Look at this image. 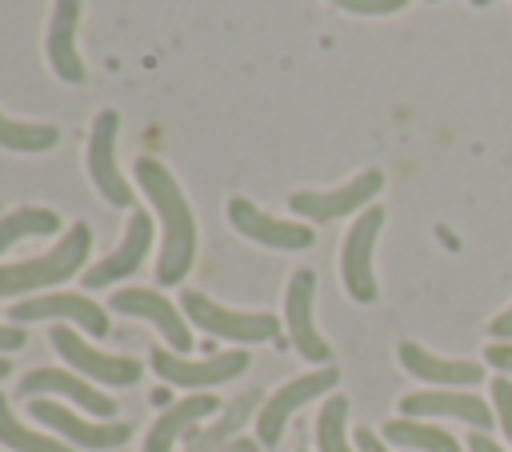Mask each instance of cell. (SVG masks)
<instances>
[{
    "label": "cell",
    "mask_w": 512,
    "mask_h": 452,
    "mask_svg": "<svg viewBox=\"0 0 512 452\" xmlns=\"http://www.w3.org/2000/svg\"><path fill=\"white\" fill-rule=\"evenodd\" d=\"M132 172H136V184L148 196L152 212L160 216L156 280L164 288H172L192 272V260H196V216H192V204H188L184 188L176 184V176L168 172V164H160L156 156H136Z\"/></svg>",
    "instance_id": "6da1fadb"
},
{
    "label": "cell",
    "mask_w": 512,
    "mask_h": 452,
    "mask_svg": "<svg viewBox=\"0 0 512 452\" xmlns=\"http://www.w3.org/2000/svg\"><path fill=\"white\" fill-rule=\"evenodd\" d=\"M92 252V228L84 220H76L48 252L32 256V260H16V264H0V296H20V292H40V288H56L68 276H76L84 268Z\"/></svg>",
    "instance_id": "7a4b0ae2"
},
{
    "label": "cell",
    "mask_w": 512,
    "mask_h": 452,
    "mask_svg": "<svg viewBox=\"0 0 512 452\" xmlns=\"http://www.w3.org/2000/svg\"><path fill=\"white\" fill-rule=\"evenodd\" d=\"M180 312L188 316L192 328H200L208 336L236 340V344H264V340H276V332H280V320L272 312L224 308L220 300H212V296H204L196 288H184L180 292Z\"/></svg>",
    "instance_id": "3957f363"
},
{
    "label": "cell",
    "mask_w": 512,
    "mask_h": 452,
    "mask_svg": "<svg viewBox=\"0 0 512 452\" xmlns=\"http://www.w3.org/2000/svg\"><path fill=\"white\" fill-rule=\"evenodd\" d=\"M28 416H32L36 424L52 428L64 444H72V448H92V452H112V448L128 444V436H132V424H124V420H88V416L64 408L60 400H52V396L28 400Z\"/></svg>",
    "instance_id": "277c9868"
},
{
    "label": "cell",
    "mask_w": 512,
    "mask_h": 452,
    "mask_svg": "<svg viewBox=\"0 0 512 452\" xmlns=\"http://www.w3.org/2000/svg\"><path fill=\"white\" fill-rule=\"evenodd\" d=\"M152 372L164 380V384H176V388H188V392H208L216 384H228L236 380L244 368H248V352L244 348H232V352H216V356H204V360H192L184 352H172V348H152L148 356Z\"/></svg>",
    "instance_id": "5b68a950"
},
{
    "label": "cell",
    "mask_w": 512,
    "mask_h": 452,
    "mask_svg": "<svg viewBox=\"0 0 512 452\" xmlns=\"http://www.w3.org/2000/svg\"><path fill=\"white\" fill-rule=\"evenodd\" d=\"M52 348L64 356V364H72L84 380L92 384H108V388H128L140 380V360L132 356H116V352H100L92 348L72 324H52Z\"/></svg>",
    "instance_id": "8992f818"
},
{
    "label": "cell",
    "mask_w": 512,
    "mask_h": 452,
    "mask_svg": "<svg viewBox=\"0 0 512 452\" xmlns=\"http://www.w3.org/2000/svg\"><path fill=\"white\" fill-rule=\"evenodd\" d=\"M380 228H384V208H380V204H368V208L356 216V224L348 228L344 248H340V280H344V292H348L356 304H372V300H376L372 252H376Z\"/></svg>",
    "instance_id": "52a82bcc"
},
{
    "label": "cell",
    "mask_w": 512,
    "mask_h": 452,
    "mask_svg": "<svg viewBox=\"0 0 512 452\" xmlns=\"http://www.w3.org/2000/svg\"><path fill=\"white\" fill-rule=\"evenodd\" d=\"M336 384H340V372H336L332 364H324V368H316V372H304V376H296V380L280 384V388L260 404V412H256V440H260L264 448L280 444L288 416H292L296 408H304L308 400H316V396L332 392Z\"/></svg>",
    "instance_id": "ba28073f"
},
{
    "label": "cell",
    "mask_w": 512,
    "mask_h": 452,
    "mask_svg": "<svg viewBox=\"0 0 512 452\" xmlns=\"http://www.w3.org/2000/svg\"><path fill=\"white\" fill-rule=\"evenodd\" d=\"M116 136H120V112L116 108L96 112V120L88 128V180L112 208H128L132 188H128V176L116 164Z\"/></svg>",
    "instance_id": "9c48e42d"
},
{
    "label": "cell",
    "mask_w": 512,
    "mask_h": 452,
    "mask_svg": "<svg viewBox=\"0 0 512 452\" xmlns=\"http://www.w3.org/2000/svg\"><path fill=\"white\" fill-rule=\"evenodd\" d=\"M380 188H384V172L364 168V172H356V176H352L348 184H340V188H328V192L300 188V192H292V196H288V208H292L296 216L312 220V224H328V220H340V216H348V212H356V208H368Z\"/></svg>",
    "instance_id": "30bf717a"
},
{
    "label": "cell",
    "mask_w": 512,
    "mask_h": 452,
    "mask_svg": "<svg viewBox=\"0 0 512 452\" xmlns=\"http://www.w3.org/2000/svg\"><path fill=\"white\" fill-rule=\"evenodd\" d=\"M8 320L12 324H32V320H64V324H76L84 332H92L96 340L108 336V312L84 296V292H40V296H28V300H16L8 308Z\"/></svg>",
    "instance_id": "8fae6325"
},
{
    "label": "cell",
    "mask_w": 512,
    "mask_h": 452,
    "mask_svg": "<svg viewBox=\"0 0 512 452\" xmlns=\"http://www.w3.org/2000/svg\"><path fill=\"white\" fill-rule=\"evenodd\" d=\"M312 304H316V272L312 268H296L288 288H284V324H288V340L292 348L312 360V364H328L332 360V348L328 340L320 336L316 328V316H312Z\"/></svg>",
    "instance_id": "7c38bea8"
},
{
    "label": "cell",
    "mask_w": 512,
    "mask_h": 452,
    "mask_svg": "<svg viewBox=\"0 0 512 452\" xmlns=\"http://www.w3.org/2000/svg\"><path fill=\"white\" fill-rule=\"evenodd\" d=\"M108 304L120 316H136V320H148L152 328H160V336L168 340L172 352H188L192 348V324H188V316L168 296H160L156 288H116Z\"/></svg>",
    "instance_id": "4fadbf2b"
},
{
    "label": "cell",
    "mask_w": 512,
    "mask_h": 452,
    "mask_svg": "<svg viewBox=\"0 0 512 452\" xmlns=\"http://www.w3.org/2000/svg\"><path fill=\"white\" fill-rule=\"evenodd\" d=\"M16 392L24 400H40V396H60V400H72L76 408L92 412L96 420H112L116 416V400L104 396L92 380H84L80 372H64V368H32L24 372V380L16 384Z\"/></svg>",
    "instance_id": "5bb4252c"
},
{
    "label": "cell",
    "mask_w": 512,
    "mask_h": 452,
    "mask_svg": "<svg viewBox=\"0 0 512 452\" xmlns=\"http://www.w3.org/2000/svg\"><path fill=\"white\" fill-rule=\"evenodd\" d=\"M228 224L248 236L252 244H264V248H280V252H300V248H312L316 232L308 224H292V220H280L264 208H256L248 196H232L228 200Z\"/></svg>",
    "instance_id": "9a60e30c"
},
{
    "label": "cell",
    "mask_w": 512,
    "mask_h": 452,
    "mask_svg": "<svg viewBox=\"0 0 512 452\" xmlns=\"http://www.w3.org/2000/svg\"><path fill=\"white\" fill-rule=\"evenodd\" d=\"M148 248H152V216H148V212H140V208H132V212H128V228H124L120 244H116L104 260H96L92 268H84V272H80L84 288H108V284H116V280L132 276V272L144 264Z\"/></svg>",
    "instance_id": "2e32d148"
},
{
    "label": "cell",
    "mask_w": 512,
    "mask_h": 452,
    "mask_svg": "<svg viewBox=\"0 0 512 452\" xmlns=\"http://www.w3.org/2000/svg\"><path fill=\"white\" fill-rule=\"evenodd\" d=\"M76 28H80V0H52V20L44 32V56L48 68L60 84H84V60L76 48Z\"/></svg>",
    "instance_id": "e0dca14e"
},
{
    "label": "cell",
    "mask_w": 512,
    "mask_h": 452,
    "mask_svg": "<svg viewBox=\"0 0 512 452\" xmlns=\"http://www.w3.org/2000/svg\"><path fill=\"white\" fill-rule=\"evenodd\" d=\"M400 412L404 416H452V420H464L472 428H492V408L472 396V392H452V388H440V392H412L400 400Z\"/></svg>",
    "instance_id": "ac0fdd59"
},
{
    "label": "cell",
    "mask_w": 512,
    "mask_h": 452,
    "mask_svg": "<svg viewBox=\"0 0 512 452\" xmlns=\"http://www.w3.org/2000/svg\"><path fill=\"white\" fill-rule=\"evenodd\" d=\"M212 412H220V396H212V392H192V396L168 404V408L156 416V424L148 428L144 452H172V444H176L196 420H204V416H212Z\"/></svg>",
    "instance_id": "d6986e66"
},
{
    "label": "cell",
    "mask_w": 512,
    "mask_h": 452,
    "mask_svg": "<svg viewBox=\"0 0 512 452\" xmlns=\"http://www.w3.org/2000/svg\"><path fill=\"white\" fill-rule=\"evenodd\" d=\"M396 352H400V364H404L412 376L428 380V384H480V380H484V368H480V364L436 356V352H428V348L416 344V340H400Z\"/></svg>",
    "instance_id": "ffe728a7"
},
{
    "label": "cell",
    "mask_w": 512,
    "mask_h": 452,
    "mask_svg": "<svg viewBox=\"0 0 512 452\" xmlns=\"http://www.w3.org/2000/svg\"><path fill=\"white\" fill-rule=\"evenodd\" d=\"M0 448H8V452H76V448L64 444L60 436L36 432V428H28L20 416H12L4 392H0Z\"/></svg>",
    "instance_id": "44dd1931"
},
{
    "label": "cell",
    "mask_w": 512,
    "mask_h": 452,
    "mask_svg": "<svg viewBox=\"0 0 512 452\" xmlns=\"http://www.w3.org/2000/svg\"><path fill=\"white\" fill-rule=\"evenodd\" d=\"M384 440H392V444H400V448H420V452H464L452 432L432 428V424L412 420V416L388 420V424H384Z\"/></svg>",
    "instance_id": "7402d4cb"
},
{
    "label": "cell",
    "mask_w": 512,
    "mask_h": 452,
    "mask_svg": "<svg viewBox=\"0 0 512 452\" xmlns=\"http://www.w3.org/2000/svg\"><path fill=\"white\" fill-rule=\"evenodd\" d=\"M60 144V128L44 120H16L0 108V148L8 152H52Z\"/></svg>",
    "instance_id": "603a6c76"
},
{
    "label": "cell",
    "mask_w": 512,
    "mask_h": 452,
    "mask_svg": "<svg viewBox=\"0 0 512 452\" xmlns=\"http://www.w3.org/2000/svg\"><path fill=\"white\" fill-rule=\"evenodd\" d=\"M56 232H60V216H56L52 208H40V204L16 208V212L0 216V256H4L12 244L28 240V236H56Z\"/></svg>",
    "instance_id": "cb8c5ba5"
},
{
    "label": "cell",
    "mask_w": 512,
    "mask_h": 452,
    "mask_svg": "<svg viewBox=\"0 0 512 452\" xmlns=\"http://www.w3.org/2000/svg\"><path fill=\"white\" fill-rule=\"evenodd\" d=\"M252 408H256V392H244V396L228 408V416H224L220 424H212L204 436H196V440L188 444V452H228V444L236 440V428L248 420Z\"/></svg>",
    "instance_id": "d4e9b609"
},
{
    "label": "cell",
    "mask_w": 512,
    "mask_h": 452,
    "mask_svg": "<svg viewBox=\"0 0 512 452\" xmlns=\"http://www.w3.org/2000/svg\"><path fill=\"white\" fill-rule=\"evenodd\" d=\"M344 424H348V396H328L316 416V448L320 452H352Z\"/></svg>",
    "instance_id": "484cf974"
},
{
    "label": "cell",
    "mask_w": 512,
    "mask_h": 452,
    "mask_svg": "<svg viewBox=\"0 0 512 452\" xmlns=\"http://www.w3.org/2000/svg\"><path fill=\"white\" fill-rule=\"evenodd\" d=\"M336 4L340 12H352V16H392L400 8H408V0H328Z\"/></svg>",
    "instance_id": "4316f807"
},
{
    "label": "cell",
    "mask_w": 512,
    "mask_h": 452,
    "mask_svg": "<svg viewBox=\"0 0 512 452\" xmlns=\"http://www.w3.org/2000/svg\"><path fill=\"white\" fill-rule=\"evenodd\" d=\"M492 400H496V420H500L504 436L512 440V380L508 376H496L492 380Z\"/></svg>",
    "instance_id": "83f0119b"
},
{
    "label": "cell",
    "mask_w": 512,
    "mask_h": 452,
    "mask_svg": "<svg viewBox=\"0 0 512 452\" xmlns=\"http://www.w3.org/2000/svg\"><path fill=\"white\" fill-rule=\"evenodd\" d=\"M484 360H488L496 372H508V376H512V344H504V340H492V344L484 348Z\"/></svg>",
    "instance_id": "f1b7e54d"
},
{
    "label": "cell",
    "mask_w": 512,
    "mask_h": 452,
    "mask_svg": "<svg viewBox=\"0 0 512 452\" xmlns=\"http://www.w3.org/2000/svg\"><path fill=\"white\" fill-rule=\"evenodd\" d=\"M28 344V332L20 324H0V352H16Z\"/></svg>",
    "instance_id": "f546056e"
},
{
    "label": "cell",
    "mask_w": 512,
    "mask_h": 452,
    "mask_svg": "<svg viewBox=\"0 0 512 452\" xmlns=\"http://www.w3.org/2000/svg\"><path fill=\"white\" fill-rule=\"evenodd\" d=\"M356 448H360V452H388L384 440H380L372 428H360V432H356Z\"/></svg>",
    "instance_id": "4dcf8cb0"
},
{
    "label": "cell",
    "mask_w": 512,
    "mask_h": 452,
    "mask_svg": "<svg viewBox=\"0 0 512 452\" xmlns=\"http://www.w3.org/2000/svg\"><path fill=\"white\" fill-rule=\"evenodd\" d=\"M488 332H492L496 340H508V336H512V308H508V312H500V316L488 324Z\"/></svg>",
    "instance_id": "1f68e13d"
},
{
    "label": "cell",
    "mask_w": 512,
    "mask_h": 452,
    "mask_svg": "<svg viewBox=\"0 0 512 452\" xmlns=\"http://www.w3.org/2000/svg\"><path fill=\"white\" fill-rule=\"evenodd\" d=\"M468 452H504V448H496V440H492V436L472 432V436H468Z\"/></svg>",
    "instance_id": "d6a6232c"
},
{
    "label": "cell",
    "mask_w": 512,
    "mask_h": 452,
    "mask_svg": "<svg viewBox=\"0 0 512 452\" xmlns=\"http://www.w3.org/2000/svg\"><path fill=\"white\" fill-rule=\"evenodd\" d=\"M8 372H12V364H8V360H4V356H0V380H4V376H8Z\"/></svg>",
    "instance_id": "836d02e7"
}]
</instances>
